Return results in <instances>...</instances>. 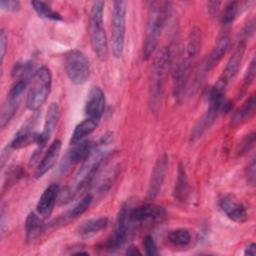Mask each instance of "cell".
Listing matches in <instances>:
<instances>
[{"label":"cell","instance_id":"obj_1","mask_svg":"<svg viewBox=\"0 0 256 256\" xmlns=\"http://www.w3.org/2000/svg\"><path fill=\"white\" fill-rule=\"evenodd\" d=\"M170 58L171 55L169 49L163 47L157 53L152 64L149 80V99L151 108L154 112H157L161 105L165 76L170 64Z\"/></svg>","mask_w":256,"mask_h":256},{"label":"cell","instance_id":"obj_2","mask_svg":"<svg viewBox=\"0 0 256 256\" xmlns=\"http://www.w3.org/2000/svg\"><path fill=\"white\" fill-rule=\"evenodd\" d=\"M167 15V3L152 2L148 9L145 39L143 42V58L149 59L155 51Z\"/></svg>","mask_w":256,"mask_h":256},{"label":"cell","instance_id":"obj_3","mask_svg":"<svg viewBox=\"0 0 256 256\" xmlns=\"http://www.w3.org/2000/svg\"><path fill=\"white\" fill-rule=\"evenodd\" d=\"M105 2L96 1L93 3L89 16V36L92 49L96 56L104 61L108 56V43L103 27V12Z\"/></svg>","mask_w":256,"mask_h":256},{"label":"cell","instance_id":"obj_4","mask_svg":"<svg viewBox=\"0 0 256 256\" xmlns=\"http://www.w3.org/2000/svg\"><path fill=\"white\" fill-rule=\"evenodd\" d=\"M52 86V75L48 67L41 66L31 76L26 106L31 111L38 110L47 100Z\"/></svg>","mask_w":256,"mask_h":256},{"label":"cell","instance_id":"obj_5","mask_svg":"<svg viewBox=\"0 0 256 256\" xmlns=\"http://www.w3.org/2000/svg\"><path fill=\"white\" fill-rule=\"evenodd\" d=\"M126 6L125 1H115L111 18V45L115 58H120L123 54L126 31Z\"/></svg>","mask_w":256,"mask_h":256},{"label":"cell","instance_id":"obj_6","mask_svg":"<svg viewBox=\"0 0 256 256\" xmlns=\"http://www.w3.org/2000/svg\"><path fill=\"white\" fill-rule=\"evenodd\" d=\"M64 69L69 80L75 85L86 83L91 74L89 60L82 51L77 49L70 50L65 54Z\"/></svg>","mask_w":256,"mask_h":256},{"label":"cell","instance_id":"obj_7","mask_svg":"<svg viewBox=\"0 0 256 256\" xmlns=\"http://www.w3.org/2000/svg\"><path fill=\"white\" fill-rule=\"evenodd\" d=\"M28 83H29V80L21 79V80H16L12 85L1 109V116H0L1 128H4L12 119V117L15 115L19 107V103L22 98V95L28 86Z\"/></svg>","mask_w":256,"mask_h":256},{"label":"cell","instance_id":"obj_8","mask_svg":"<svg viewBox=\"0 0 256 256\" xmlns=\"http://www.w3.org/2000/svg\"><path fill=\"white\" fill-rule=\"evenodd\" d=\"M246 49V41L241 40L236 49L234 50L232 56L229 58L222 74L218 78V81L215 83V86L223 89L226 91L229 83L233 80V78L236 76L237 72L239 71V68L241 66V62L245 53Z\"/></svg>","mask_w":256,"mask_h":256},{"label":"cell","instance_id":"obj_9","mask_svg":"<svg viewBox=\"0 0 256 256\" xmlns=\"http://www.w3.org/2000/svg\"><path fill=\"white\" fill-rule=\"evenodd\" d=\"M128 219H129L128 206L124 204L121 206L119 210L117 220H116L115 231L113 235L105 243L104 249L110 250V251L116 250L125 243L127 234H128Z\"/></svg>","mask_w":256,"mask_h":256},{"label":"cell","instance_id":"obj_10","mask_svg":"<svg viewBox=\"0 0 256 256\" xmlns=\"http://www.w3.org/2000/svg\"><path fill=\"white\" fill-rule=\"evenodd\" d=\"M168 165L169 157L167 154H163L156 161L148 185V197L150 199L155 198L159 194L168 170Z\"/></svg>","mask_w":256,"mask_h":256},{"label":"cell","instance_id":"obj_11","mask_svg":"<svg viewBox=\"0 0 256 256\" xmlns=\"http://www.w3.org/2000/svg\"><path fill=\"white\" fill-rule=\"evenodd\" d=\"M105 110V94L98 86H93L85 102L84 112L88 118L99 121Z\"/></svg>","mask_w":256,"mask_h":256},{"label":"cell","instance_id":"obj_12","mask_svg":"<svg viewBox=\"0 0 256 256\" xmlns=\"http://www.w3.org/2000/svg\"><path fill=\"white\" fill-rule=\"evenodd\" d=\"M221 210L225 215L236 223H243L248 218L246 207L232 195H226L219 202Z\"/></svg>","mask_w":256,"mask_h":256},{"label":"cell","instance_id":"obj_13","mask_svg":"<svg viewBox=\"0 0 256 256\" xmlns=\"http://www.w3.org/2000/svg\"><path fill=\"white\" fill-rule=\"evenodd\" d=\"M59 193V185L56 183H51L42 192L36 205V211L43 219L50 217Z\"/></svg>","mask_w":256,"mask_h":256},{"label":"cell","instance_id":"obj_14","mask_svg":"<svg viewBox=\"0 0 256 256\" xmlns=\"http://www.w3.org/2000/svg\"><path fill=\"white\" fill-rule=\"evenodd\" d=\"M33 120L28 121L25 123L14 135L13 139L11 140L9 147L11 149H21L27 147L31 144H38L40 133H37L33 128Z\"/></svg>","mask_w":256,"mask_h":256},{"label":"cell","instance_id":"obj_15","mask_svg":"<svg viewBox=\"0 0 256 256\" xmlns=\"http://www.w3.org/2000/svg\"><path fill=\"white\" fill-rule=\"evenodd\" d=\"M59 114H60V108H59L58 103H56V102L51 103L47 109V113H46L45 121H44V125H43V130L40 133L39 142L37 144L40 149L47 144V142L50 140L52 134L54 133L57 122H58Z\"/></svg>","mask_w":256,"mask_h":256},{"label":"cell","instance_id":"obj_16","mask_svg":"<svg viewBox=\"0 0 256 256\" xmlns=\"http://www.w3.org/2000/svg\"><path fill=\"white\" fill-rule=\"evenodd\" d=\"M96 148V144L90 140H83L82 142L74 145V148L68 152L64 159V168L68 169L70 166L85 161Z\"/></svg>","mask_w":256,"mask_h":256},{"label":"cell","instance_id":"obj_17","mask_svg":"<svg viewBox=\"0 0 256 256\" xmlns=\"http://www.w3.org/2000/svg\"><path fill=\"white\" fill-rule=\"evenodd\" d=\"M60 150H61V141L59 139H55L50 144V146L48 147V149L46 150V152L44 153V155L42 156V158L38 163V166L35 171L36 178H41L55 165L58 159V156L60 154Z\"/></svg>","mask_w":256,"mask_h":256},{"label":"cell","instance_id":"obj_18","mask_svg":"<svg viewBox=\"0 0 256 256\" xmlns=\"http://www.w3.org/2000/svg\"><path fill=\"white\" fill-rule=\"evenodd\" d=\"M230 40L227 35H223L217 42V44L214 46L210 54L205 58L203 62V71L209 72L211 71L223 58V56L226 54L228 48H229Z\"/></svg>","mask_w":256,"mask_h":256},{"label":"cell","instance_id":"obj_19","mask_svg":"<svg viewBox=\"0 0 256 256\" xmlns=\"http://www.w3.org/2000/svg\"><path fill=\"white\" fill-rule=\"evenodd\" d=\"M165 215V209L156 204H144L129 212V218L134 221L159 219Z\"/></svg>","mask_w":256,"mask_h":256},{"label":"cell","instance_id":"obj_20","mask_svg":"<svg viewBox=\"0 0 256 256\" xmlns=\"http://www.w3.org/2000/svg\"><path fill=\"white\" fill-rule=\"evenodd\" d=\"M44 221L43 218L35 212H30L25 220V233L26 239L29 242H33L40 237L44 231Z\"/></svg>","mask_w":256,"mask_h":256},{"label":"cell","instance_id":"obj_21","mask_svg":"<svg viewBox=\"0 0 256 256\" xmlns=\"http://www.w3.org/2000/svg\"><path fill=\"white\" fill-rule=\"evenodd\" d=\"M108 220L105 217L92 218L84 221L78 228L77 232L81 238H91L106 228Z\"/></svg>","mask_w":256,"mask_h":256},{"label":"cell","instance_id":"obj_22","mask_svg":"<svg viewBox=\"0 0 256 256\" xmlns=\"http://www.w3.org/2000/svg\"><path fill=\"white\" fill-rule=\"evenodd\" d=\"M189 194H190V186L188 182V177H187L184 166L180 164L177 171V178L175 181L173 195L177 201L185 202L188 199Z\"/></svg>","mask_w":256,"mask_h":256},{"label":"cell","instance_id":"obj_23","mask_svg":"<svg viewBox=\"0 0 256 256\" xmlns=\"http://www.w3.org/2000/svg\"><path fill=\"white\" fill-rule=\"evenodd\" d=\"M97 126H98L97 120H94L91 118L84 119L75 127L70 138V144L76 145L82 142L88 135H90L92 132L95 131Z\"/></svg>","mask_w":256,"mask_h":256},{"label":"cell","instance_id":"obj_24","mask_svg":"<svg viewBox=\"0 0 256 256\" xmlns=\"http://www.w3.org/2000/svg\"><path fill=\"white\" fill-rule=\"evenodd\" d=\"M255 110V95L252 94L232 116L231 124L238 125L249 118Z\"/></svg>","mask_w":256,"mask_h":256},{"label":"cell","instance_id":"obj_25","mask_svg":"<svg viewBox=\"0 0 256 256\" xmlns=\"http://www.w3.org/2000/svg\"><path fill=\"white\" fill-rule=\"evenodd\" d=\"M201 49V30L198 27H194L188 38L187 50H186V58L193 61L194 58L198 55Z\"/></svg>","mask_w":256,"mask_h":256},{"label":"cell","instance_id":"obj_26","mask_svg":"<svg viewBox=\"0 0 256 256\" xmlns=\"http://www.w3.org/2000/svg\"><path fill=\"white\" fill-rule=\"evenodd\" d=\"M31 5L35 12L39 15V17L52 20V21H61L62 16L55 10L52 9V7L43 1H31Z\"/></svg>","mask_w":256,"mask_h":256},{"label":"cell","instance_id":"obj_27","mask_svg":"<svg viewBox=\"0 0 256 256\" xmlns=\"http://www.w3.org/2000/svg\"><path fill=\"white\" fill-rule=\"evenodd\" d=\"M168 240L176 246H186L191 242V235L187 229H176L169 233Z\"/></svg>","mask_w":256,"mask_h":256},{"label":"cell","instance_id":"obj_28","mask_svg":"<svg viewBox=\"0 0 256 256\" xmlns=\"http://www.w3.org/2000/svg\"><path fill=\"white\" fill-rule=\"evenodd\" d=\"M92 201H93V196L91 194L85 195L77 204H75L72 207V209L70 211H68L66 217L72 219V218H76V217L82 215L85 211L88 210Z\"/></svg>","mask_w":256,"mask_h":256},{"label":"cell","instance_id":"obj_29","mask_svg":"<svg viewBox=\"0 0 256 256\" xmlns=\"http://www.w3.org/2000/svg\"><path fill=\"white\" fill-rule=\"evenodd\" d=\"M33 71V65L31 62H18L15 63L12 69V77L16 80L27 79L29 80L28 76Z\"/></svg>","mask_w":256,"mask_h":256},{"label":"cell","instance_id":"obj_30","mask_svg":"<svg viewBox=\"0 0 256 256\" xmlns=\"http://www.w3.org/2000/svg\"><path fill=\"white\" fill-rule=\"evenodd\" d=\"M237 13H238V3L237 2L228 3L224 9L222 16H221L222 24L224 26L230 25L236 18Z\"/></svg>","mask_w":256,"mask_h":256},{"label":"cell","instance_id":"obj_31","mask_svg":"<svg viewBox=\"0 0 256 256\" xmlns=\"http://www.w3.org/2000/svg\"><path fill=\"white\" fill-rule=\"evenodd\" d=\"M255 73H256V61H255V57L252 58L247 70H246V73L244 75V78H243V85H242V93L245 92V90L251 85V83L253 82L254 78H255Z\"/></svg>","mask_w":256,"mask_h":256},{"label":"cell","instance_id":"obj_32","mask_svg":"<svg viewBox=\"0 0 256 256\" xmlns=\"http://www.w3.org/2000/svg\"><path fill=\"white\" fill-rule=\"evenodd\" d=\"M254 144H255V132H251L242 139V141L239 144L237 153L240 155L247 153L254 146Z\"/></svg>","mask_w":256,"mask_h":256},{"label":"cell","instance_id":"obj_33","mask_svg":"<svg viewBox=\"0 0 256 256\" xmlns=\"http://www.w3.org/2000/svg\"><path fill=\"white\" fill-rule=\"evenodd\" d=\"M143 247H144L146 255H148V256H155L158 254L156 243H155L153 237L150 235L145 236V238L143 240Z\"/></svg>","mask_w":256,"mask_h":256},{"label":"cell","instance_id":"obj_34","mask_svg":"<svg viewBox=\"0 0 256 256\" xmlns=\"http://www.w3.org/2000/svg\"><path fill=\"white\" fill-rule=\"evenodd\" d=\"M256 164H255V159H251V161L248 163L247 167L245 168V178H246V182L251 185L254 186L255 184V175H256Z\"/></svg>","mask_w":256,"mask_h":256},{"label":"cell","instance_id":"obj_35","mask_svg":"<svg viewBox=\"0 0 256 256\" xmlns=\"http://www.w3.org/2000/svg\"><path fill=\"white\" fill-rule=\"evenodd\" d=\"M0 7L2 10L8 11V12H17L20 10L21 5L19 1L15 0H1L0 1Z\"/></svg>","mask_w":256,"mask_h":256},{"label":"cell","instance_id":"obj_36","mask_svg":"<svg viewBox=\"0 0 256 256\" xmlns=\"http://www.w3.org/2000/svg\"><path fill=\"white\" fill-rule=\"evenodd\" d=\"M6 44H7V36L4 30H1L0 32V57H1V63L4 61L5 52H6Z\"/></svg>","mask_w":256,"mask_h":256},{"label":"cell","instance_id":"obj_37","mask_svg":"<svg viewBox=\"0 0 256 256\" xmlns=\"http://www.w3.org/2000/svg\"><path fill=\"white\" fill-rule=\"evenodd\" d=\"M244 255H249V256H255L256 255V245H255V243H250L245 248Z\"/></svg>","mask_w":256,"mask_h":256},{"label":"cell","instance_id":"obj_38","mask_svg":"<svg viewBox=\"0 0 256 256\" xmlns=\"http://www.w3.org/2000/svg\"><path fill=\"white\" fill-rule=\"evenodd\" d=\"M220 4H221L220 2H209L208 3V7H209L210 12L211 13H216Z\"/></svg>","mask_w":256,"mask_h":256},{"label":"cell","instance_id":"obj_39","mask_svg":"<svg viewBox=\"0 0 256 256\" xmlns=\"http://www.w3.org/2000/svg\"><path fill=\"white\" fill-rule=\"evenodd\" d=\"M127 255H141V253L138 251V249L134 246H130L127 251H126Z\"/></svg>","mask_w":256,"mask_h":256}]
</instances>
